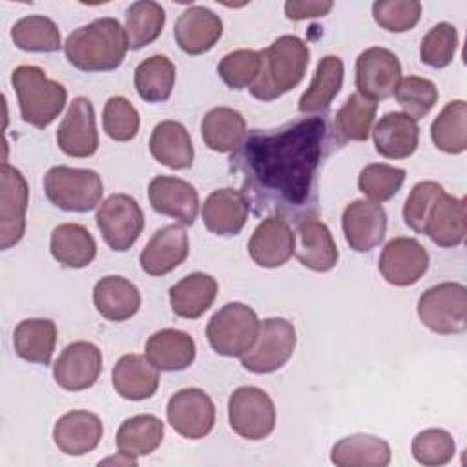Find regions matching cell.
<instances>
[{
  "label": "cell",
  "instance_id": "cell-1",
  "mask_svg": "<svg viewBox=\"0 0 467 467\" xmlns=\"http://www.w3.org/2000/svg\"><path fill=\"white\" fill-rule=\"evenodd\" d=\"M325 117H301L274 130H250L232 151L241 193L255 215L303 221L317 213V171L328 153Z\"/></svg>",
  "mask_w": 467,
  "mask_h": 467
},
{
  "label": "cell",
  "instance_id": "cell-2",
  "mask_svg": "<svg viewBox=\"0 0 467 467\" xmlns=\"http://www.w3.org/2000/svg\"><path fill=\"white\" fill-rule=\"evenodd\" d=\"M128 36L117 18H97L73 33L64 42L67 62L86 73L117 69L128 53Z\"/></svg>",
  "mask_w": 467,
  "mask_h": 467
},
{
  "label": "cell",
  "instance_id": "cell-3",
  "mask_svg": "<svg viewBox=\"0 0 467 467\" xmlns=\"http://www.w3.org/2000/svg\"><path fill=\"white\" fill-rule=\"evenodd\" d=\"M259 53L261 69L250 93L263 102L275 100L294 89L303 80L310 62L308 46L296 35H283Z\"/></svg>",
  "mask_w": 467,
  "mask_h": 467
},
{
  "label": "cell",
  "instance_id": "cell-4",
  "mask_svg": "<svg viewBox=\"0 0 467 467\" xmlns=\"http://www.w3.org/2000/svg\"><path fill=\"white\" fill-rule=\"evenodd\" d=\"M24 122L44 130L64 109L67 91L60 82L49 80L38 66H18L11 75Z\"/></svg>",
  "mask_w": 467,
  "mask_h": 467
},
{
  "label": "cell",
  "instance_id": "cell-5",
  "mask_svg": "<svg viewBox=\"0 0 467 467\" xmlns=\"http://www.w3.org/2000/svg\"><path fill=\"white\" fill-rule=\"evenodd\" d=\"M259 317L254 308L234 301L221 306L206 325V337L210 347L226 358H241L257 339Z\"/></svg>",
  "mask_w": 467,
  "mask_h": 467
},
{
  "label": "cell",
  "instance_id": "cell-6",
  "mask_svg": "<svg viewBox=\"0 0 467 467\" xmlns=\"http://www.w3.org/2000/svg\"><path fill=\"white\" fill-rule=\"evenodd\" d=\"M44 193L57 208L84 213L99 206L104 184L93 170L53 166L44 175Z\"/></svg>",
  "mask_w": 467,
  "mask_h": 467
},
{
  "label": "cell",
  "instance_id": "cell-7",
  "mask_svg": "<svg viewBox=\"0 0 467 467\" xmlns=\"http://www.w3.org/2000/svg\"><path fill=\"white\" fill-rule=\"evenodd\" d=\"M421 323L436 334H462L467 328V288L445 281L427 288L418 299Z\"/></svg>",
  "mask_w": 467,
  "mask_h": 467
},
{
  "label": "cell",
  "instance_id": "cell-8",
  "mask_svg": "<svg viewBox=\"0 0 467 467\" xmlns=\"http://www.w3.org/2000/svg\"><path fill=\"white\" fill-rule=\"evenodd\" d=\"M296 339V328L288 319H263L255 345L241 356V365L254 374L275 372L292 358Z\"/></svg>",
  "mask_w": 467,
  "mask_h": 467
},
{
  "label": "cell",
  "instance_id": "cell-9",
  "mask_svg": "<svg viewBox=\"0 0 467 467\" xmlns=\"http://www.w3.org/2000/svg\"><path fill=\"white\" fill-rule=\"evenodd\" d=\"M228 420L235 434L259 441L270 436L275 427V407L263 389L244 385L228 398Z\"/></svg>",
  "mask_w": 467,
  "mask_h": 467
},
{
  "label": "cell",
  "instance_id": "cell-10",
  "mask_svg": "<svg viewBox=\"0 0 467 467\" xmlns=\"http://www.w3.org/2000/svg\"><path fill=\"white\" fill-rule=\"evenodd\" d=\"M97 226L106 244L115 252L130 250L144 228V213L128 193H113L99 204Z\"/></svg>",
  "mask_w": 467,
  "mask_h": 467
},
{
  "label": "cell",
  "instance_id": "cell-11",
  "mask_svg": "<svg viewBox=\"0 0 467 467\" xmlns=\"http://www.w3.org/2000/svg\"><path fill=\"white\" fill-rule=\"evenodd\" d=\"M401 80V64L387 47H368L356 58V88L368 100H383L394 95Z\"/></svg>",
  "mask_w": 467,
  "mask_h": 467
},
{
  "label": "cell",
  "instance_id": "cell-12",
  "mask_svg": "<svg viewBox=\"0 0 467 467\" xmlns=\"http://www.w3.org/2000/svg\"><path fill=\"white\" fill-rule=\"evenodd\" d=\"M166 418L182 438L201 440L213 429L215 405L202 389H181L168 400Z\"/></svg>",
  "mask_w": 467,
  "mask_h": 467
},
{
  "label": "cell",
  "instance_id": "cell-13",
  "mask_svg": "<svg viewBox=\"0 0 467 467\" xmlns=\"http://www.w3.org/2000/svg\"><path fill=\"white\" fill-rule=\"evenodd\" d=\"M0 184V248L7 250L24 237L29 186L20 170L7 162L2 164Z\"/></svg>",
  "mask_w": 467,
  "mask_h": 467
},
{
  "label": "cell",
  "instance_id": "cell-14",
  "mask_svg": "<svg viewBox=\"0 0 467 467\" xmlns=\"http://www.w3.org/2000/svg\"><path fill=\"white\" fill-rule=\"evenodd\" d=\"M378 268L389 285L410 286L427 272L429 254L425 246L412 237H394L385 244Z\"/></svg>",
  "mask_w": 467,
  "mask_h": 467
},
{
  "label": "cell",
  "instance_id": "cell-15",
  "mask_svg": "<svg viewBox=\"0 0 467 467\" xmlns=\"http://www.w3.org/2000/svg\"><path fill=\"white\" fill-rule=\"evenodd\" d=\"M100 370V348L89 341H73L57 358L53 365V378L64 390L78 392L93 387Z\"/></svg>",
  "mask_w": 467,
  "mask_h": 467
},
{
  "label": "cell",
  "instance_id": "cell-16",
  "mask_svg": "<svg viewBox=\"0 0 467 467\" xmlns=\"http://www.w3.org/2000/svg\"><path fill=\"white\" fill-rule=\"evenodd\" d=\"M341 226L347 244L356 252H370L387 234V213L379 202L356 199L343 210Z\"/></svg>",
  "mask_w": 467,
  "mask_h": 467
},
{
  "label": "cell",
  "instance_id": "cell-17",
  "mask_svg": "<svg viewBox=\"0 0 467 467\" xmlns=\"http://www.w3.org/2000/svg\"><path fill=\"white\" fill-rule=\"evenodd\" d=\"M57 144L69 157H91L99 148L93 104L88 97H77L67 108L57 130Z\"/></svg>",
  "mask_w": 467,
  "mask_h": 467
},
{
  "label": "cell",
  "instance_id": "cell-18",
  "mask_svg": "<svg viewBox=\"0 0 467 467\" xmlns=\"http://www.w3.org/2000/svg\"><path fill=\"white\" fill-rule=\"evenodd\" d=\"M148 199L157 213L173 217L186 226H192L197 219L199 193L184 179L170 175L153 177L148 186Z\"/></svg>",
  "mask_w": 467,
  "mask_h": 467
},
{
  "label": "cell",
  "instance_id": "cell-19",
  "mask_svg": "<svg viewBox=\"0 0 467 467\" xmlns=\"http://www.w3.org/2000/svg\"><path fill=\"white\" fill-rule=\"evenodd\" d=\"M294 230L285 219L274 215L265 217L248 241V254L252 261L263 268L283 266L294 255Z\"/></svg>",
  "mask_w": 467,
  "mask_h": 467
},
{
  "label": "cell",
  "instance_id": "cell-20",
  "mask_svg": "<svg viewBox=\"0 0 467 467\" xmlns=\"http://www.w3.org/2000/svg\"><path fill=\"white\" fill-rule=\"evenodd\" d=\"M467 234L465 199L443 192L429 210L421 235H429L440 248H456Z\"/></svg>",
  "mask_w": 467,
  "mask_h": 467
},
{
  "label": "cell",
  "instance_id": "cell-21",
  "mask_svg": "<svg viewBox=\"0 0 467 467\" xmlns=\"http://www.w3.org/2000/svg\"><path fill=\"white\" fill-rule=\"evenodd\" d=\"M294 234V255L303 266L314 272H328L336 266L339 252L328 226L323 221L316 217H306L297 223Z\"/></svg>",
  "mask_w": 467,
  "mask_h": 467
},
{
  "label": "cell",
  "instance_id": "cell-22",
  "mask_svg": "<svg viewBox=\"0 0 467 467\" xmlns=\"http://www.w3.org/2000/svg\"><path fill=\"white\" fill-rule=\"evenodd\" d=\"M223 35V20L204 5L184 9L175 26L173 36L177 46L188 55H202L210 51Z\"/></svg>",
  "mask_w": 467,
  "mask_h": 467
},
{
  "label": "cell",
  "instance_id": "cell-23",
  "mask_svg": "<svg viewBox=\"0 0 467 467\" xmlns=\"http://www.w3.org/2000/svg\"><path fill=\"white\" fill-rule=\"evenodd\" d=\"M188 234L181 224L159 228L139 255L140 268L150 275H166L188 257Z\"/></svg>",
  "mask_w": 467,
  "mask_h": 467
},
{
  "label": "cell",
  "instance_id": "cell-24",
  "mask_svg": "<svg viewBox=\"0 0 467 467\" xmlns=\"http://www.w3.org/2000/svg\"><path fill=\"white\" fill-rule=\"evenodd\" d=\"M102 438V421L88 410H71L60 416L53 427V441L67 456L91 452Z\"/></svg>",
  "mask_w": 467,
  "mask_h": 467
},
{
  "label": "cell",
  "instance_id": "cell-25",
  "mask_svg": "<svg viewBox=\"0 0 467 467\" xmlns=\"http://www.w3.org/2000/svg\"><path fill=\"white\" fill-rule=\"evenodd\" d=\"M248 219V202L239 190H213L202 204L204 226L223 237L237 235Z\"/></svg>",
  "mask_w": 467,
  "mask_h": 467
},
{
  "label": "cell",
  "instance_id": "cell-26",
  "mask_svg": "<svg viewBox=\"0 0 467 467\" xmlns=\"http://www.w3.org/2000/svg\"><path fill=\"white\" fill-rule=\"evenodd\" d=\"M376 151L387 159L410 157L420 140L418 122L403 111L385 113L372 130Z\"/></svg>",
  "mask_w": 467,
  "mask_h": 467
},
{
  "label": "cell",
  "instance_id": "cell-27",
  "mask_svg": "<svg viewBox=\"0 0 467 467\" xmlns=\"http://www.w3.org/2000/svg\"><path fill=\"white\" fill-rule=\"evenodd\" d=\"M195 341L184 330L162 328L153 332L144 347V356L150 363L164 372L188 368L195 359Z\"/></svg>",
  "mask_w": 467,
  "mask_h": 467
},
{
  "label": "cell",
  "instance_id": "cell-28",
  "mask_svg": "<svg viewBox=\"0 0 467 467\" xmlns=\"http://www.w3.org/2000/svg\"><path fill=\"white\" fill-rule=\"evenodd\" d=\"M159 368L140 354H124L111 370L113 389L130 401L151 398L159 389Z\"/></svg>",
  "mask_w": 467,
  "mask_h": 467
},
{
  "label": "cell",
  "instance_id": "cell-29",
  "mask_svg": "<svg viewBox=\"0 0 467 467\" xmlns=\"http://www.w3.org/2000/svg\"><path fill=\"white\" fill-rule=\"evenodd\" d=\"M93 305L102 317L120 323L133 317L140 308V292L120 275H106L93 288Z\"/></svg>",
  "mask_w": 467,
  "mask_h": 467
},
{
  "label": "cell",
  "instance_id": "cell-30",
  "mask_svg": "<svg viewBox=\"0 0 467 467\" xmlns=\"http://www.w3.org/2000/svg\"><path fill=\"white\" fill-rule=\"evenodd\" d=\"M153 159L171 170H186L193 162V144L188 130L177 120L159 122L150 137Z\"/></svg>",
  "mask_w": 467,
  "mask_h": 467
},
{
  "label": "cell",
  "instance_id": "cell-31",
  "mask_svg": "<svg viewBox=\"0 0 467 467\" xmlns=\"http://www.w3.org/2000/svg\"><path fill=\"white\" fill-rule=\"evenodd\" d=\"M215 296L217 281L204 272H193L170 288V305L175 316L197 319L213 305Z\"/></svg>",
  "mask_w": 467,
  "mask_h": 467
},
{
  "label": "cell",
  "instance_id": "cell-32",
  "mask_svg": "<svg viewBox=\"0 0 467 467\" xmlns=\"http://www.w3.org/2000/svg\"><path fill=\"white\" fill-rule=\"evenodd\" d=\"M49 250L62 266L84 268L95 259L97 243L86 226L62 223L51 232Z\"/></svg>",
  "mask_w": 467,
  "mask_h": 467
},
{
  "label": "cell",
  "instance_id": "cell-33",
  "mask_svg": "<svg viewBox=\"0 0 467 467\" xmlns=\"http://www.w3.org/2000/svg\"><path fill=\"white\" fill-rule=\"evenodd\" d=\"M390 445L372 434H352L334 443L330 462L337 467H387Z\"/></svg>",
  "mask_w": 467,
  "mask_h": 467
},
{
  "label": "cell",
  "instance_id": "cell-34",
  "mask_svg": "<svg viewBox=\"0 0 467 467\" xmlns=\"http://www.w3.org/2000/svg\"><path fill=\"white\" fill-rule=\"evenodd\" d=\"M343 60L337 55L323 57L314 71L308 89L299 97L297 109L301 113H323L330 108L343 86Z\"/></svg>",
  "mask_w": 467,
  "mask_h": 467
},
{
  "label": "cell",
  "instance_id": "cell-35",
  "mask_svg": "<svg viewBox=\"0 0 467 467\" xmlns=\"http://www.w3.org/2000/svg\"><path fill=\"white\" fill-rule=\"evenodd\" d=\"M246 135L244 117L228 106L212 108L201 122V137L204 144L217 153L235 151Z\"/></svg>",
  "mask_w": 467,
  "mask_h": 467
},
{
  "label": "cell",
  "instance_id": "cell-36",
  "mask_svg": "<svg viewBox=\"0 0 467 467\" xmlns=\"http://www.w3.org/2000/svg\"><path fill=\"white\" fill-rule=\"evenodd\" d=\"M57 343V327L51 319L46 317H31L24 319L15 327L13 332V347L18 358L47 365L53 358Z\"/></svg>",
  "mask_w": 467,
  "mask_h": 467
},
{
  "label": "cell",
  "instance_id": "cell-37",
  "mask_svg": "<svg viewBox=\"0 0 467 467\" xmlns=\"http://www.w3.org/2000/svg\"><path fill=\"white\" fill-rule=\"evenodd\" d=\"M164 438V423L153 414H137L122 421L117 431V449L119 452L139 458L151 454Z\"/></svg>",
  "mask_w": 467,
  "mask_h": 467
},
{
  "label": "cell",
  "instance_id": "cell-38",
  "mask_svg": "<svg viewBox=\"0 0 467 467\" xmlns=\"http://www.w3.org/2000/svg\"><path fill=\"white\" fill-rule=\"evenodd\" d=\"M133 80L144 102H166L175 86V64L164 55H151L135 67Z\"/></svg>",
  "mask_w": 467,
  "mask_h": 467
},
{
  "label": "cell",
  "instance_id": "cell-39",
  "mask_svg": "<svg viewBox=\"0 0 467 467\" xmlns=\"http://www.w3.org/2000/svg\"><path fill=\"white\" fill-rule=\"evenodd\" d=\"M378 102L352 93L334 117V133L337 142H365L374 124Z\"/></svg>",
  "mask_w": 467,
  "mask_h": 467
},
{
  "label": "cell",
  "instance_id": "cell-40",
  "mask_svg": "<svg viewBox=\"0 0 467 467\" xmlns=\"http://www.w3.org/2000/svg\"><path fill=\"white\" fill-rule=\"evenodd\" d=\"M166 22L164 7L153 0L133 2L126 11L124 31L128 36V47L137 51L155 42L162 33Z\"/></svg>",
  "mask_w": 467,
  "mask_h": 467
},
{
  "label": "cell",
  "instance_id": "cell-41",
  "mask_svg": "<svg viewBox=\"0 0 467 467\" xmlns=\"http://www.w3.org/2000/svg\"><path fill=\"white\" fill-rule=\"evenodd\" d=\"M434 146L445 153L458 155L467 150V104L451 100L431 124Z\"/></svg>",
  "mask_w": 467,
  "mask_h": 467
},
{
  "label": "cell",
  "instance_id": "cell-42",
  "mask_svg": "<svg viewBox=\"0 0 467 467\" xmlns=\"http://www.w3.org/2000/svg\"><path fill=\"white\" fill-rule=\"evenodd\" d=\"M15 46L29 53H55L62 47L58 26L44 15H29L11 27Z\"/></svg>",
  "mask_w": 467,
  "mask_h": 467
},
{
  "label": "cell",
  "instance_id": "cell-43",
  "mask_svg": "<svg viewBox=\"0 0 467 467\" xmlns=\"http://www.w3.org/2000/svg\"><path fill=\"white\" fill-rule=\"evenodd\" d=\"M407 171L390 164H367L358 177V188L374 202L392 199L403 186Z\"/></svg>",
  "mask_w": 467,
  "mask_h": 467
},
{
  "label": "cell",
  "instance_id": "cell-44",
  "mask_svg": "<svg viewBox=\"0 0 467 467\" xmlns=\"http://www.w3.org/2000/svg\"><path fill=\"white\" fill-rule=\"evenodd\" d=\"M394 95L398 104L403 108V113L418 122L434 108L438 100V88L429 78L409 75L400 80Z\"/></svg>",
  "mask_w": 467,
  "mask_h": 467
},
{
  "label": "cell",
  "instance_id": "cell-45",
  "mask_svg": "<svg viewBox=\"0 0 467 467\" xmlns=\"http://www.w3.org/2000/svg\"><path fill=\"white\" fill-rule=\"evenodd\" d=\"M458 49V31L449 22H438L432 26L421 40L420 60L434 69L447 67Z\"/></svg>",
  "mask_w": 467,
  "mask_h": 467
},
{
  "label": "cell",
  "instance_id": "cell-46",
  "mask_svg": "<svg viewBox=\"0 0 467 467\" xmlns=\"http://www.w3.org/2000/svg\"><path fill=\"white\" fill-rule=\"evenodd\" d=\"M261 69V53L254 49H237L224 55L217 66V73L230 89L252 88Z\"/></svg>",
  "mask_w": 467,
  "mask_h": 467
},
{
  "label": "cell",
  "instance_id": "cell-47",
  "mask_svg": "<svg viewBox=\"0 0 467 467\" xmlns=\"http://www.w3.org/2000/svg\"><path fill=\"white\" fill-rule=\"evenodd\" d=\"M102 126L109 139L117 142H128L139 133V111L126 97H109L104 104Z\"/></svg>",
  "mask_w": 467,
  "mask_h": 467
},
{
  "label": "cell",
  "instance_id": "cell-48",
  "mask_svg": "<svg viewBox=\"0 0 467 467\" xmlns=\"http://www.w3.org/2000/svg\"><path fill=\"white\" fill-rule=\"evenodd\" d=\"M372 16L379 27L390 33L410 31L421 16L418 0H378L372 4Z\"/></svg>",
  "mask_w": 467,
  "mask_h": 467
},
{
  "label": "cell",
  "instance_id": "cell-49",
  "mask_svg": "<svg viewBox=\"0 0 467 467\" xmlns=\"http://www.w3.org/2000/svg\"><path fill=\"white\" fill-rule=\"evenodd\" d=\"M454 452L456 443L443 429H425L412 440V456L421 465H445L452 460Z\"/></svg>",
  "mask_w": 467,
  "mask_h": 467
},
{
  "label": "cell",
  "instance_id": "cell-50",
  "mask_svg": "<svg viewBox=\"0 0 467 467\" xmlns=\"http://www.w3.org/2000/svg\"><path fill=\"white\" fill-rule=\"evenodd\" d=\"M443 192V186L436 181H420L418 184H414L403 204L405 224L416 234H421L429 210Z\"/></svg>",
  "mask_w": 467,
  "mask_h": 467
},
{
  "label": "cell",
  "instance_id": "cell-51",
  "mask_svg": "<svg viewBox=\"0 0 467 467\" xmlns=\"http://www.w3.org/2000/svg\"><path fill=\"white\" fill-rule=\"evenodd\" d=\"M334 7L330 0H321V2H297L290 0L285 4V15L290 20H306V18H316V16H325L328 11Z\"/></svg>",
  "mask_w": 467,
  "mask_h": 467
}]
</instances>
